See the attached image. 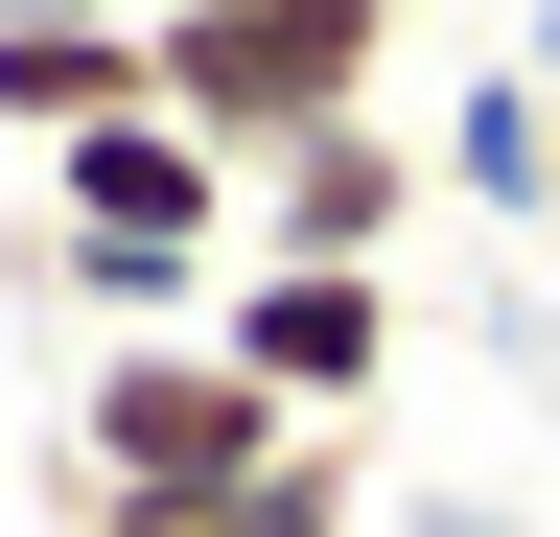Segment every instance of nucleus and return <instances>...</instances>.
<instances>
[{"label": "nucleus", "mask_w": 560, "mask_h": 537, "mask_svg": "<svg viewBox=\"0 0 560 537\" xmlns=\"http://www.w3.org/2000/svg\"><path fill=\"white\" fill-rule=\"evenodd\" d=\"M280 444H304V421H280L210 327H140V351L70 374V514H94V537H210Z\"/></svg>", "instance_id": "f257e3e1"}, {"label": "nucleus", "mask_w": 560, "mask_h": 537, "mask_svg": "<svg viewBox=\"0 0 560 537\" xmlns=\"http://www.w3.org/2000/svg\"><path fill=\"white\" fill-rule=\"evenodd\" d=\"M140 24H164V117L234 187L327 117H374V71H397V0H140Z\"/></svg>", "instance_id": "f03ea898"}, {"label": "nucleus", "mask_w": 560, "mask_h": 537, "mask_svg": "<svg viewBox=\"0 0 560 537\" xmlns=\"http://www.w3.org/2000/svg\"><path fill=\"white\" fill-rule=\"evenodd\" d=\"M210 351H234L280 421H374V374H397V281H350V257H234Z\"/></svg>", "instance_id": "7ed1b4c3"}, {"label": "nucleus", "mask_w": 560, "mask_h": 537, "mask_svg": "<svg viewBox=\"0 0 560 537\" xmlns=\"http://www.w3.org/2000/svg\"><path fill=\"white\" fill-rule=\"evenodd\" d=\"M420 164L397 117H327V141H280L257 164V211H234V257H350V281H397V234H420Z\"/></svg>", "instance_id": "20e7f679"}, {"label": "nucleus", "mask_w": 560, "mask_h": 537, "mask_svg": "<svg viewBox=\"0 0 560 537\" xmlns=\"http://www.w3.org/2000/svg\"><path fill=\"white\" fill-rule=\"evenodd\" d=\"M257 187L187 141V117H94V141H47V234H140V257H234Z\"/></svg>", "instance_id": "39448f33"}, {"label": "nucleus", "mask_w": 560, "mask_h": 537, "mask_svg": "<svg viewBox=\"0 0 560 537\" xmlns=\"http://www.w3.org/2000/svg\"><path fill=\"white\" fill-rule=\"evenodd\" d=\"M164 117V24H0V141H94Z\"/></svg>", "instance_id": "423d86ee"}, {"label": "nucleus", "mask_w": 560, "mask_h": 537, "mask_svg": "<svg viewBox=\"0 0 560 537\" xmlns=\"http://www.w3.org/2000/svg\"><path fill=\"white\" fill-rule=\"evenodd\" d=\"M444 187H467V211H560V71H537V47H514V71L467 94V141H444Z\"/></svg>", "instance_id": "0eeeda50"}, {"label": "nucleus", "mask_w": 560, "mask_h": 537, "mask_svg": "<svg viewBox=\"0 0 560 537\" xmlns=\"http://www.w3.org/2000/svg\"><path fill=\"white\" fill-rule=\"evenodd\" d=\"M210 537H350V421H304V444H280V467H257Z\"/></svg>", "instance_id": "6e6552de"}, {"label": "nucleus", "mask_w": 560, "mask_h": 537, "mask_svg": "<svg viewBox=\"0 0 560 537\" xmlns=\"http://www.w3.org/2000/svg\"><path fill=\"white\" fill-rule=\"evenodd\" d=\"M0 24H140V0H0Z\"/></svg>", "instance_id": "1a4fd4ad"}, {"label": "nucleus", "mask_w": 560, "mask_h": 537, "mask_svg": "<svg viewBox=\"0 0 560 537\" xmlns=\"http://www.w3.org/2000/svg\"><path fill=\"white\" fill-rule=\"evenodd\" d=\"M537 71H560V0H537Z\"/></svg>", "instance_id": "9d476101"}, {"label": "nucleus", "mask_w": 560, "mask_h": 537, "mask_svg": "<svg viewBox=\"0 0 560 537\" xmlns=\"http://www.w3.org/2000/svg\"><path fill=\"white\" fill-rule=\"evenodd\" d=\"M397 24H420V0H397Z\"/></svg>", "instance_id": "9b49d317"}]
</instances>
